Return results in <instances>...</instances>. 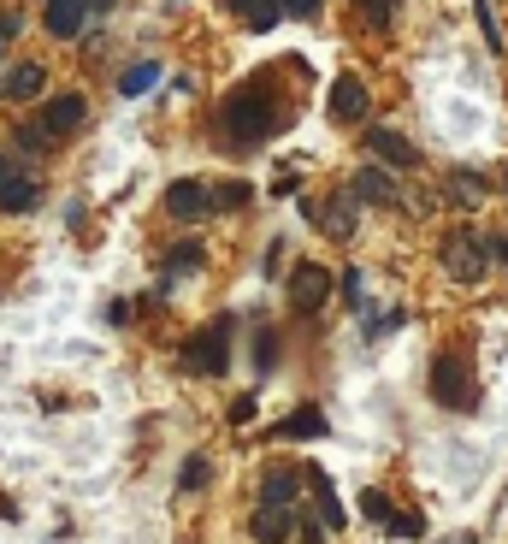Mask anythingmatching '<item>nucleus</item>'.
<instances>
[{
	"mask_svg": "<svg viewBox=\"0 0 508 544\" xmlns=\"http://www.w3.org/2000/svg\"><path fill=\"white\" fill-rule=\"evenodd\" d=\"M367 113H373V89H367V77L343 71V77L331 83V119H337V125H367Z\"/></svg>",
	"mask_w": 508,
	"mask_h": 544,
	"instance_id": "6",
	"label": "nucleus"
},
{
	"mask_svg": "<svg viewBox=\"0 0 508 544\" xmlns=\"http://www.w3.org/2000/svg\"><path fill=\"white\" fill-rule=\"evenodd\" d=\"M225 6H231V12H237V18H249L254 6H260V0H225Z\"/></svg>",
	"mask_w": 508,
	"mask_h": 544,
	"instance_id": "35",
	"label": "nucleus"
},
{
	"mask_svg": "<svg viewBox=\"0 0 508 544\" xmlns=\"http://www.w3.org/2000/svg\"><path fill=\"white\" fill-rule=\"evenodd\" d=\"M438 255H444V272L455 278V284H479L485 267H491V243H485L479 231H449Z\"/></svg>",
	"mask_w": 508,
	"mask_h": 544,
	"instance_id": "3",
	"label": "nucleus"
},
{
	"mask_svg": "<svg viewBox=\"0 0 508 544\" xmlns=\"http://www.w3.org/2000/svg\"><path fill=\"white\" fill-rule=\"evenodd\" d=\"M426 385H432V403L449 408V414L479 408V367H473V349H467V343H449V349H438V355H432Z\"/></svg>",
	"mask_w": 508,
	"mask_h": 544,
	"instance_id": "2",
	"label": "nucleus"
},
{
	"mask_svg": "<svg viewBox=\"0 0 508 544\" xmlns=\"http://www.w3.org/2000/svg\"><path fill=\"white\" fill-rule=\"evenodd\" d=\"M42 89H48V71L42 66H12V77H6V95L12 101H36Z\"/></svg>",
	"mask_w": 508,
	"mask_h": 544,
	"instance_id": "20",
	"label": "nucleus"
},
{
	"mask_svg": "<svg viewBox=\"0 0 508 544\" xmlns=\"http://www.w3.org/2000/svg\"><path fill=\"white\" fill-rule=\"evenodd\" d=\"M361 515L390 527V515H396V509H390V497H384V491H361Z\"/></svg>",
	"mask_w": 508,
	"mask_h": 544,
	"instance_id": "27",
	"label": "nucleus"
},
{
	"mask_svg": "<svg viewBox=\"0 0 508 544\" xmlns=\"http://www.w3.org/2000/svg\"><path fill=\"white\" fill-rule=\"evenodd\" d=\"M449 544H479V539H473V533H455V539H449Z\"/></svg>",
	"mask_w": 508,
	"mask_h": 544,
	"instance_id": "38",
	"label": "nucleus"
},
{
	"mask_svg": "<svg viewBox=\"0 0 508 544\" xmlns=\"http://www.w3.org/2000/svg\"><path fill=\"white\" fill-rule=\"evenodd\" d=\"M213 190H207V184H195V178H178V184H172V190H166V213H172V219H184V225H190V219H201V213H213Z\"/></svg>",
	"mask_w": 508,
	"mask_h": 544,
	"instance_id": "11",
	"label": "nucleus"
},
{
	"mask_svg": "<svg viewBox=\"0 0 508 544\" xmlns=\"http://www.w3.org/2000/svg\"><path fill=\"white\" fill-rule=\"evenodd\" d=\"M6 184H12V160L0 154V190H6Z\"/></svg>",
	"mask_w": 508,
	"mask_h": 544,
	"instance_id": "36",
	"label": "nucleus"
},
{
	"mask_svg": "<svg viewBox=\"0 0 508 544\" xmlns=\"http://www.w3.org/2000/svg\"><path fill=\"white\" fill-rule=\"evenodd\" d=\"M113 6H119V0H89V12H113Z\"/></svg>",
	"mask_w": 508,
	"mask_h": 544,
	"instance_id": "37",
	"label": "nucleus"
},
{
	"mask_svg": "<svg viewBox=\"0 0 508 544\" xmlns=\"http://www.w3.org/2000/svg\"><path fill=\"white\" fill-rule=\"evenodd\" d=\"M160 83V60H142V66H130L119 77V95H142V89H154Z\"/></svg>",
	"mask_w": 508,
	"mask_h": 544,
	"instance_id": "22",
	"label": "nucleus"
},
{
	"mask_svg": "<svg viewBox=\"0 0 508 544\" xmlns=\"http://www.w3.org/2000/svg\"><path fill=\"white\" fill-rule=\"evenodd\" d=\"M444 202L461 207V213L485 207V202H491V178H485V172H473V166H455V172H444Z\"/></svg>",
	"mask_w": 508,
	"mask_h": 544,
	"instance_id": "8",
	"label": "nucleus"
},
{
	"mask_svg": "<svg viewBox=\"0 0 508 544\" xmlns=\"http://www.w3.org/2000/svg\"><path fill=\"white\" fill-rule=\"evenodd\" d=\"M384 533H390V539H426V515H420V509H396Z\"/></svg>",
	"mask_w": 508,
	"mask_h": 544,
	"instance_id": "24",
	"label": "nucleus"
},
{
	"mask_svg": "<svg viewBox=\"0 0 508 544\" xmlns=\"http://www.w3.org/2000/svg\"><path fill=\"white\" fill-rule=\"evenodd\" d=\"M325 432H331V420H325L314 403H302L296 414H284V420L272 426V438H290V444H314V438H325Z\"/></svg>",
	"mask_w": 508,
	"mask_h": 544,
	"instance_id": "12",
	"label": "nucleus"
},
{
	"mask_svg": "<svg viewBox=\"0 0 508 544\" xmlns=\"http://www.w3.org/2000/svg\"><path fill=\"white\" fill-rule=\"evenodd\" d=\"M225 361H231V320H213V326H201L190 338V349H184V367L190 373H225Z\"/></svg>",
	"mask_w": 508,
	"mask_h": 544,
	"instance_id": "4",
	"label": "nucleus"
},
{
	"mask_svg": "<svg viewBox=\"0 0 508 544\" xmlns=\"http://www.w3.org/2000/svg\"><path fill=\"white\" fill-rule=\"evenodd\" d=\"M349 184H355V196H361V202H379V207L396 202V178H390L384 166H361V172H355Z\"/></svg>",
	"mask_w": 508,
	"mask_h": 544,
	"instance_id": "14",
	"label": "nucleus"
},
{
	"mask_svg": "<svg viewBox=\"0 0 508 544\" xmlns=\"http://www.w3.org/2000/svg\"><path fill=\"white\" fill-rule=\"evenodd\" d=\"M24 36V12H0V54Z\"/></svg>",
	"mask_w": 508,
	"mask_h": 544,
	"instance_id": "28",
	"label": "nucleus"
},
{
	"mask_svg": "<svg viewBox=\"0 0 508 544\" xmlns=\"http://www.w3.org/2000/svg\"><path fill=\"white\" fill-rule=\"evenodd\" d=\"M290 527H296L290 509H260V515H254V544H284Z\"/></svg>",
	"mask_w": 508,
	"mask_h": 544,
	"instance_id": "21",
	"label": "nucleus"
},
{
	"mask_svg": "<svg viewBox=\"0 0 508 544\" xmlns=\"http://www.w3.org/2000/svg\"><path fill=\"white\" fill-rule=\"evenodd\" d=\"M479 6V36L491 42V54H503V30H497V12H491V0H473Z\"/></svg>",
	"mask_w": 508,
	"mask_h": 544,
	"instance_id": "26",
	"label": "nucleus"
},
{
	"mask_svg": "<svg viewBox=\"0 0 508 544\" xmlns=\"http://www.w3.org/2000/svg\"><path fill=\"white\" fill-rule=\"evenodd\" d=\"M207 267V243H178L172 255H166V278H160V296L172 290V278H184V272H201Z\"/></svg>",
	"mask_w": 508,
	"mask_h": 544,
	"instance_id": "17",
	"label": "nucleus"
},
{
	"mask_svg": "<svg viewBox=\"0 0 508 544\" xmlns=\"http://www.w3.org/2000/svg\"><path fill=\"white\" fill-rule=\"evenodd\" d=\"M390 6H396V0H367V24H373V30H390Z\"/></svg>",
	"mask_w": 508,
	"mask_h": 544,
	"instance_id": "31",
	"label": "nucleus"
},
{
	"mask_svg": "<svg viewBox=\"0 0 508 544\" xmlns=\"http://www.w3.org/2000/svg\"><path fill=\"white\" fill-rule=\"evenodd\" d=\"M485 243H491V261H503L508 267V237H485Z\"/></svg>",
	"mask_w": 508,
	"mask_h": 544,
	"instance_id": "34",
	"label": "nucleus"
},
{
	"mask_svg": "<svg viewBox=\"0 0 508 544\" xmlns=\"http://www.w3.org/2000/svg\"><path fill=\"white\" fill-rule=\"evenodd\" d=\"M367 148H373V160H379V166H396V172L420 166V148L396 131V125H373V131H367Z\"/></svg>",
	"mask_w": 508,
	"mask_h": 544,
	"instance_id": "9",
	"label": "nucleus"
},
{
	"mask_svg": "<svg viewBox=\"0 0 508 544\" xmlns=\"http://www.w3.org/2000/svg\"><path fill=\"white\" fill-rule=\"evenodd\" d=\"M83 119H89V101H83L77 89H65V95H48V107H42V125H48L54 136L83 131Z\"/></svg>",
	"mask_w": 508,
	"mask_h": 544,
	"instance_id": "10",
	"label": "nucleus"
},
{
	"mask_svg": "<svg viewBox=\"0 0 508 544\" xmlns=\"http://www.w3.org/2000/svg\"><path fill=\"white\" fill-rule=\"evenodd\" d=\"M36 207H42V184L36 178H12L0 190V213H36Z\"/></svg>",
	"mask_w": 508,
	"mask_h": 544,
	"instance_id": "19",
	"label": "nucleus"
},
{
	"mask_svg": "<svg viewBox=\"0 0 508 544\" xmlns=\"http://www.w3.org/2000/svg\"><path fill=\"white\" fill-rule=\"evenodd\" d=\"M278 6H284L290 18H314V12H319V0H278Z\"/></svg>",
	"mask_w": 508,
	"mask_h": 544,
	"instance_id": "33",
	"label": "nucleus"
},
{
	"mask_svg": "<svg viewBox=\"0 0 508 544\" xmlns=\"http://www.w3.org/2000/svg\"><path fill=\"white\" fill-rule=\"evenodd\" d=\"M337 290H343V302H349V308H361V272H355V267L337 278Z\"/></svg>",
	"mask_w": 508,
	"mask_h": 544,
	"instance_id": "30",
	"label": "nucleus"
},
{
	"mask_svg": "<svg viewBox=\"0 0 508 544\" xmlns=\"http://www.w3.org/2000/svg\"><path fill=\"white\" fill-rule=\"evenodd\" d=\"M178 485L184 491H201V485H213V462L195 450V456H184V468H178Z\"/></svg>",
	"mask_w": 508,
	"mask_h": 544,
	"instance_id": "23",
	"label": "nucleus"
},
{
	"mask_svg": "<svg viewBox=\"0 0 508 544\" xmlns=\"http://www.w3.org/2000/svg\"><path fill=\"white\" fill-rule=\"evenodd\" d=\"M319 225H325V237H337V243L355 237V225H361V196H355V184L331 190V202L319 207Z\"/></svg>",
	"mask_w": 508,
	"mask_h": 544,
	"instance_id": "7",
	"label": "nucleus"
},
{
	"mask_svg": "<svg viewBox=\"0 0 508 544\" xmlns=\"http://www.w3.org/2000/svg\"><path fill=\"white\" fill-rule=\"evenodd\" d=\"M54 142H60V136L48 131L42 119H30V125H18V131H12V148H18V154H30V160H42V154H54Z\"/></svg>",
	"mask_w": 508,
	"mask_h": 544,
	"instance_id": "18",
	"label": "nucleus"
},
{
	"mask_svg": "<svg viewBox=\"0 0 508 544\" xmlns=\"http://www.w3.org/2000/svg\"><path fill=\"white\" fill-rule=\"evenodd\" d=\"M254 367H260V373H272V367H278V332H272V326H260V332H254Z\"/></svg>",
	"mask_w": 508,
	"mask_h": 544,
	"instance_id": "25",
	"label": "nucleus"
},
{
	"mask_svg": "<svg viewBox=\"0 0 508 544\" xmlns=\"http://www.w3.org/2000/svg\"><path fill=\"white\" fill-rule=\"evenodd\" d=\"M503 184H508V172H503Z\"/></svg>",
	"mask_w": 508,
	"mask_h": 544,
	"instance_id": "39",
	"label": "nucleus"
},
{
	"mask_svg": "<svg viewBox=\"0 0 508 544\" xmlns=\"http://www.w3.org/2000/svg\"><path fill=\"white\" fill-rule=\"evenodd\" d=\"M249 196H254L249 184H219V190H213V202H219V207H243Z\"/></svg>",
	"mask_w": 508,
	"mask_h": 544,
	"instance_id": "29",
	"label": "nucleus"
},
{
	"mask_svg": "<svg viewBox=\"0 0 508 544\" xmlns=\"http://www.w3.org/2000/svg\"><path fill=\"white\" fill-rule=\"evenodd\" d=\"M254 420V397H237V403H231V426H249Z\"/></svg>",
	"mask_w": 508,
	"mask_h": 544,
	"instance_id": "32",
	"label": "nucleus"
},
{
	"mask_svg": "<svg viewBox=\"0 0 508 544\" xmlns=\"http://www.w3.org/2000/svg\"><path fill=\"white\" fill-rule=\"evenodd\" d=\"M219 119H225V131L237 136V142H266V136L284 125V107H278V83L272 77H254L243 83L225 107H219Z\"/></svg>",
	"mask_w": 508,
	"mask_h": 544,
	"instance_id": "1",
	"label": "nucleus"
},
{
	"mask_svg": "<svg viewBox=\"0 0 508 544\" xmlns=\"http://www.w3.org/2000/svg\"><path fill=\"white\" fill-rule=\"evenodd\" d=\"M284 296H290V308H296V314H319V308H325V296H331V272L314 267V261H296L290 278H284Z\"/></svg>",
	"mask_w": 508,
	"mask_h": 544,
	"instance_id": "5",
	"label": "nucleus"
},
{
	"mask_svg": "<svg viewBox=\"0 0 508 544\" xmlns=\"http://www.w3.org/2000/svg\"><path fill=\"white\" fill-rule=\"evenodd\" d=\"M83 18H89V0H48V36H77L83 30Z\"/></svg>",
	"mask_w": 508,
	"mask_h": 544,
	"instance_id": "15",
	"label": "nucleus"
},
{
	"mask_svg": "<svg viewBox=\"0 0 508 544\" xmlns=\"http://www.w3.org/2000/svg\"><path fill=\"white\" fill-rule=\"evenodd\" d=\"M308 491H314L319 503V521H325V533H343V503H337V491H331V474H308Z\"/></svg>",
	"mask_w": 508,
	"mask_h": 544,
	"instance_id": "16",
	"label": "nucleus"
},
{
	"mask_svg": "<svg viewBox=\"0 0 508 544\" xmlns=\"http://www.w3.org/2000/svg\"><path fill=\"white\" fill-rule=\"evenodd\" d=\"M302 479H308V474L266 468V474H260V509H290V503H296V491H302Z\"/></svg>",
	"mask_w": 508,
	"mask_h": 544,
	"instance_id": "13",
	"label": "nucleus"
}]
</instances>
